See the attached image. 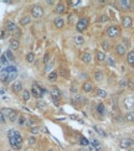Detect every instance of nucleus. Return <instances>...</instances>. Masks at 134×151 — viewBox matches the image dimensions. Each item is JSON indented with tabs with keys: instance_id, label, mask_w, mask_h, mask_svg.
<instances>
[{
	"instance_id": "412c9836",
	"label": "nucleus",
	"mask_w": 134,
	"mask_h": 151,
	"mask_svg": "<svg viewBox=\"0 0 134 151\" xmlns=\"http://www.w3.org/2000/svg\"><path fill=\"white\" fill-rule=\"evenodd\" d=\"M4 56L6 57L8 61H14V60H15V57H14V55H12V52H11L10 50H6L5 53H4Z\"/></svg>"
},
{
	"instance_id": "1a4fd4ad",
	"label": "nucleus",
	"mask_w": 134,
	"mask_h": 151,
	"mask_svg": "<svg viewBox=\"0 0 134 151\" xmlns=\"http://www.w3.org/2000/svg\"><path fill=\"white\" fill-rule=\"evenodd\" d=\"M6 30H8V31H11V32H18V34H19L18 26H16V24L12 22V21H8V22H6Z\"/></svg>"
},
{
	"instance_id": "20e7f679",
	"label": "nucleus",
	"mask_w": 134,
	"mask_h": 151,
	"mask_svg": "<svg viewBox=\"0 0 134 151\" xmlns=\"http://www.w3.org/2000/svg\"><path fill=\"white\" fill-rule=\"evenodd\" d=\"M119 34H120V30H119L117 26H110V27L107 29V36H108V37H112V38L118 37Z\"/></svg>"
},
{
	"instance_id": "ea45409f",
	"label": "nucleus",
	"mask_w": 134,
	"mask_h": 151,
	"mask_svg": "<svg viewBox=\"0 0 134 151\" xmlns=\"http://www.w3.org/2000/svg\"><path fill=\"white\" fill-rule=\"evenodd\" d=\"M1 65H8V60H6V57L2 55L1 57H0V66Z\"/></svg>"
},
{
	"instance_id": "c9c22d12",
	"label": "nucleus",
	"mask_w": 134,
	"mask_h": 151,
	"mask_svg": "<svg viewBox=\"0 0 134 151\" xmlns=\"http://www.w3.org/2000/svg\"><path fill=\"white\" fill-rule=\"evenodd\" d=\"M107 61H108V65H109V66H112V67H114V66H116V61H114V58H113V57H110V56H109V57H107Z\"/></svg>"
},
{
	"instance_id": "cd10ccee",
	"label": "nucleus",
	"mask_w": 134,
	"mask_h": 151,
	"mask_svg": "<svg viewBox=\"0 0 134 151\" xmlns=\"http://www.w3.org/2000/svg\"><path fill=\"white\" fill-rule=\"evenodd\" d=\"M97 112H98L100 114L106 113V108H104V104H103V103H100V104L97 105Z\"/></svg>"
},
{
	"instance_id": "dca6fc26",
	"label": "nucleus",
	"mask_w": 134,
	"mask_h": 151,
	"mask_svg": "<svg viewBox=\"0 0 134 151\" xmlns=\"http://www.w3.org/2000/svg\"><path fill=\"white\" fill-rule=\"evenodd\" d=\"M65 10H66V6H65L64 2H58V4L56 5V12H57V14H64Z\"/></svg>"
},
{
	"instance_id": "473e14b6",
	"label": "nucleus",
	"mask_w": 134,
	"mask_h": 151,
	"mask_svg": "<svg viewBox=\"0 0 134 151\" xmlns=\"http://www.w3.org/2000/svg\"><path fill=\"white\" fill-rule=\"evenodd\" d=\"M97 95L100 98H106L107 97V92L103 90V89H97Z\"/></svg>"
},
{
	"instance_id": "37998d69",
	"label": "nucleus",
	"mask_w": 134,
	"mask_h": 151,
	"mask_svg": "<svg viewBox=\"0 0 134 151\" xmlns=\"http://www.w3.org/2000/svg\"><path fill=\"white\" fill-rule=\"evenodd\" d=\"M107 21H108V16H107V15H100V22H107Z\"/></svg>"
},
{
	"instance_id": "f3484780",
	"label": "nucleus",
	"mask_w": 134,
	"mask_h": 151,
	"mask_svg": "<svg viewBox=\"0 0 134 151\" xmlns=\"http://www.w3.org/2000/svg\"><path fill=\"white\" fill-rule=\"evenodd\" d=\"M82 88H83V92H86V93H90V92L93 89V85H92V83H91V82H84Z\"/></svg>"
},
{
	"instance_id": "6e6552de",
	"label": "nucleus",
	"mask_w": 134,
	"mask_h": 151,
	"mask_svg": "<svg viewBox=\"0 0 134 151\" xmlns=\"http://www.w3.org/2000/svg\"><path fill=\"white\" fill-rule=\"evenodd\" d=\"M126 52H127V47H126L123 43H119V45L116 46V53H117V55L123 56V55H126Z\"/></svg>"
},
{
	"instance_id": "f03ea898",
	"label": "nucleus",
	"mask_w": 134,
	"mask_h": 151,
	"mask_svg": "<svg viewBox=\"0 0 134 151\" xmlns=\"http://www.w3.org/2000/svg\"><path fill=\"white\" fill-rule=\"evenodd\" d=\"M31 15H32V17H35V19H40V17H42V15H44V10H42V7L38 6V5H34L32 7H31Z\"/></svg>"
},
{
	"instance_id": "6e6d98bb",
	"label": "nucleus",
	"mask_w": 134,
	"mask_h": 151,
	"mask_svg": "<svg viewBox=\"0 0 134 151\" xmlns=\"http://www.w3.org/2000/svg\"><path fill=\"white\" fill-rule=\"evenodd\" d=\"M47 151H54V150H52V149H50V150H47Z\"/></svg>"
},
{
	"instance_id": "a18cd8bd",
	"label": "nucleus",
	"mask_w": 134,
	"mask_h": 151,
	"mask_svg": "<svg viewBox=\"0 0 134 151\" xmlns=\"http://www.w3.org/2000/svg\"><path fill=\"white\" fill-rule=\"evenodd\" d=\"M26 125L30 126V128H32V126H35V121H34L32 119H29V120H26Z\"/></svg>"
},
{
	"instance_id": "4468645a",
	"label": "nucleus",
	"mask_w": 134,
	"mask_h": 151,
	"mask_svg": "<svg viewBox=\"0 0 134 151\" xmlns=\"http://www.w3.org/2000/svg\"><path fill=\"white\" fill-rule=\"evenodd\" d=\"M11 88H12V92L14 93H20L22 90V83L21 82H15Z\"/></svg>"
},
{
	"instance_id": "79ce46f5",
	"label": "nucleus",
	"mask_w": 134,
	"mask_h": 151,
	"mask_svg": "<svg viewBox=\"0 0 134 151\" xmlns=\"http://www.w3.org/2000/svg\"><path fill=\"white\" fill-rule=\"evenodd\" d=\"M91 145H92V148H94V149H97V148H100V141H98V140H93Z\"/></svg>"
},
{
	"instance_id": "aec40b11",
	"label": "nucleus",
	"mask_w": 134,
	"mask_h": 151,
	"mask_svg": "<svg viewBox=\"0 0 134 151\" xmlns=\"http://www.w3.org/2000/svg\"><path fill=\"white\" fill-rule=\"evenodd\" d=\"M119 4H120V6L124 7V9H129V7L132 6V1H129V0H120Z\"/></svg>"
},
{
	"instance_id": "3c124183",
	"label": "nucleus",
	"mask_w": 134,
	"mask_h": 151,
	"mask_svg": "<svg viewBox=\"0 0 134 151\" xmlns=\"http://www.w3.org/2000/svg\"><path fill=\"white\" fill-rule=\"evenodd\" d=\"M29 143H30V145H34V144H35V143H36V139H35V138H30V139H29Z\"/></svg>"
},
{
	"instance_id": "f704fd0d",
	"label": "nucleus",
	"mask_w": 134,
	"mask_h": 151,
	"mask_svg": "<svg viewBox=\"0 0 134 151\" xmlns=\"http://www.w3.org/2000/svg\"><path fill=\"white\" fill-rule=\"evenodd\" d=\"M57 76H58V73L54 71V72H51V73L48 75V79H50V80H55V79H57Z\"/></svg>"
},
{
	"instance_id": "0eeeda50",
	"label": "nucleus",
	"mask_w": 134,
	"mask_h": 151,
	"mask_svg": "<svg viewBox=\"0 0 134 151\" xmlns=\"http://www.w3.org/2000/svg\"><path fill=\"white\" fill-rule=\"evenodd\" d=\"M134 145V140L132 139H122L120 140V146L123 149H128V148H132Z\"/></svg>"
},
{
	"instance_id": "a878e982",
	"label": "nucleus",
	"mask_w": 134,
	"mask_h": 151,
	"mask_svg": "<svg viewBox=\"0 0 134 151\" xmlns=\"http://www.w3.org/2000/svg\"><path fill=\"white\" fill-rule=\"evenodd\" d=\"M94 79H96L97 82H100V80L103 79V72H102V71H97V72L94 73Z\"/></svg>"
},
{
	"instance_id": "c756f323",
	"label": "nucleus",
	"mask_w": 134,
	"mask_h": 151,
	"mask_svg": "<svg viewBox=\"0 0 134 151\" xmlns=\"http://www.w3.org/2000/svg\"><path fill=\"white\" fill-rule=\"evenodd\" d=\"M80 144H81L83 148H87V146L90 145V141H88L86 138H81V139H80Z\"/></svg>"
},
{
	"instance_id": "c85d7f7f",
	"label": "nucleus",
	"mask_w": 134,
	"mask_h": 151,
	"mask_svg": "<svg viewBox=\"0 0 134 151\" xmlns=\"http://www.w3.org/2000/svg\"><path fill=\"white\" fill-rule=\"evenodd\" d=\"M30 17L29 16H24L21 20H20V25H28V24H30Z\"/></svg>"
},
{
	"instance_id": "39448f33",
	"label": "nucleus",
	"mask_w": 134,
	"mask_h": 151,
	"mask_svg": "<svg viewBox=\"0 0 134 151\" xmlns=\"http://www.w3.org/2000/svg\"><path fill=\"white\" fill-rule=\"evenodd\" d=\"M87 25H88V20H87L86 17H82V19L78 20V22H77V25H76V29H77V31L82 32V31L87 27Z\"/></svg>"
},
{
	"instance_id": "6ab92c4d",
	"label": "nucleus",
	"mask_w": 134,
	"mask_h": 151,
	"mask_svg": "<svg viewBox=\"0 0 134 151\" xmlns=\"http://www.w3.org/2000/svg\"><path fill=\"white\" fill-rule=\"evenodd\" d=\"M19 41L16 40V38H12V40H10V48L11 50H18L19 48Z\"/></svg>"
},
{
	"instance_id": "f8f14e48",
	"label": "nucleus",
	"mask_w": 134,
	"mask_h": 151,
	"mask_svg": "<svg viewBox=\"0 0 134 151\" xmlns=\"http://www.w3.org/2000/svg\"><path fill=\"white\" fill-rule=\"evenodd\" d=\"M132 24H133V21H132V19L129 17V16H124L123 17V20H122V25L124 26V27H132Z\"/></svg>"
},
{
	"instance_id": "9b49d317",
	"label": "nucleus",
	"mask_w": 134,
	"mask_h": 151,
	"mask_svg": "<svg viewBox=\"0 0 134 151\" xmlns=\"http://www.w3.org/2000/svg\"><path fill=\"white\" fill-rule=\"evenodd\" d=\"M51 95H52V98H54V100L56 102V100H58L60 98H61V92L56 88V87H54L52 89H51Z\"/></svg>"
},
{
	"instance_id": "de8ad7c7",
	"label": "nucleus",
	"mask_w": 134,
	"mask_h": 151,
	"mask_svg": "<svg viewBox=\"0 0 134 151\" xmlns=\"http://www.w3.org/2000/svg\"><path fill=\"white\" fill-rule=\"evenodd\" d=\"M70 4H71V6H76V5L80 4V0H71Z\"/></svg>"
},
{
	"instance_id": "f257e3e1",
	"label": "nucleus",
	"mask_w": 134,
	"mask_h": 151,
	"mask_svg": "<svg viewBox=\"0 0 134 151\" xmlns=\"http://www.w3.org/2000/svg\"><path fill=\"white\" fill-rule=\"evenodd\" d=\"M1 113L5 115V118H8L10 121H16L18 120V118H19V114L16 110H14V109H10V108H5V109H2L1 110Z\"/></svg>"
},
{
	"instance_id": "a211bd4d",
	"label": "nucleus",
	"mask_w": 134,
	"mask_h": 151,
	"mask_svg": "<svg viewBox=\"0 0 134 151\" xmlns=\"http://www.w3.org/2000/svg\"><path fill=\"white\" fill-rule=\"evenodd\" d=\"M127 62H128L132 67H134V51H130V52L127 55Z\"/></svg>"
},
{
	"instance_id": "b1692460",
	"label": "nucleus",
	"mask_w": 134,
	"mask_h": 151,
	"mask_svg": "<svg viewBox=\"0 0 134 151\" xmlns=\"http://www.w3.org/2000/svg\"><path fill=\"white\" fill-rule=\"evenodd\" d=\"M124 118H126L127 121H134V112H132V110L127 112V114H126Z\"/></svg>"
},
{
	"instance_id": "7c9ffc66",
	"label": "nucleus",
	"mask_w": 134,
	"mask_h": 151,
	"mask_svg": "<svg viewBox=\"0 0 134 151\" xmlns=\"http://www.w3.org/2000/svg\"><path fill=\"white\" fill-rule=\"evenodd\" d=\"M30 97H31V93H30L29 90H24V92H22V99H24V100H29Z\"/></svg>"
},
{
	"instance_id": "8fccbe9b",
	"label": "nucleus",
	"mask_w": 134,
	"mask_h": 151,
	"mask_svg": "<svg viewBox=\"0 0 134 151\" xmlns=\"http://www.w3.org/2000/svg\"><path fill=\"white\" fill-rule=\"evenodd\" d=\"M52 66H54V63H47V65H46V67H45V71H46V72H47V71H50Z\"/></svg>"
},
{
	"instance_id": "a19ab883",
	"label": "nucleus",
	"mask_w": 134,
	"mask_h": 151,
	"mask_svg": "<svg viewBox=\"0 0 134 151\" xmlns=\"http://www.w3.org/2000/svg\"><path fill=\"white\" fill-rule=\"evenodd\" d=\"M94 130H96L97 133H100V135H102V136H106V135H107V134H106V133H104L100 128H98V126H94Z\"/></svg>"
},
{
	"instance_id": "5fc2aeb1",
	"label": "nucleus",
	"mask_w": 134,
	"mask_h": 151,
	"mask_svg": "<svg viewBox=\"0 0 134 151\" xmlns=\"http://www.w3.org/2000/svg\"><path fill=\"white\" fill-rule=\"evenodd\" d=\"M78 151H90V149L88 148H82V149H80Z\"/></svg>"
},
{
	"instance_id": "72a5a7b5",
	"label": "nucleus",
	"mask_w": 134,
	"mask_h": 151,
	"mask_svg": "<svg viewBox=\"0 0 134 151\" xmlns=\"http://www.w3.org/2000/svg\"><path fill=\"white\" fill-rule=\"evenodd\" d=\"M18 123H19V125H25V124H26V119H25L22 115H19V118H18Z\"/></svg>"
},
{
	"instance_id": "4be33fe9",
	"label": "nucleus",
	"mask_w": 134,
	"mask_h": 151,
	"mask_svg": "<svg viewBox=\"0 0 134 151\" xmlns=\"http://www.w3.org/2000/svg\"><path fill=\"white\" fill-rule=\"evenodd\" d=\"M14 72H16V67L14 66H8L2 70V73H14Z\"/></svg>"
},
{
	"instance_id": "c03bdc74",
	"label": "nucleus",
	"mask_w": 134,
	"mask_h": 151,
	"mask_svg": "<svg viewBox=\"0 0 134 151\" xmlns=\"http://www.w3.org/2000/svg\"><path fill=\"white\" fill-rule=\"evenodd\" d=\"M60 75L62 76V77H65V78H66V77H67V71H66V68L61 67V70H60Z\"/></svg>"
},
{
	"instance_id": "bb28decb",
	"label": "nucleus",
	"mask_w": 134,
	"mask_h": 151,
	"mask_svg": "<svg viewBox=\"0 0 134 151\" xmlns=\"http://www.w3.org/2000/svg\"><path fill=\"white\" fill-rule=\"evenodd\" d=\"M26 61L30 62V63H32L34 61H35V53H32V52L28 53V55H26Z\"/></svg>"
},
{
	"instance_id": "5701e85b",
	"label": "nucleus",
	"mask_w": 134,
	"mask_h": 151,
	"mask_svg": "<svg viewBox=\"0 0 134 151\" xmlns=\"http://www.w3.org/2000/svg\"><path fill=\"white\" fill-rule=\"evenodd\" d=\"M96 57H97V60L100 61V62H102V61H104V60L107 58L106 53H104V52H102V51H98V52L96 53Z\"/></svg>"
},
{
	"instance_id": "423d86ee",
	"label": "nucleus",
	"mask_w": 134,
	"mask_h": 151,
	"mask_svg": "<svg viewBox=\"0 0 134 151\" xmlns=\"http://www.w3.org/2000/svg\"><path fill=\"white\" fill-rule=\"evenodd\" d=\"M16 76H18L16 72H14V73H2V75H0V79L2 82H11V80H14L16 78Z\"/></svg>"
},
{
	"instance_id": "49530a36",
	"label": "nucleus",
	"mask_w": 134,
	"mask_h": 151,
	"mask_svg": "<svg viewBox=\"0 0 134 151\" xmlns=\"http://www.w3.org/2000/svg\"><path fill=\"white\" fill-rule=\"evenodd\" d=\"M127 83H128V82H127L126 79H122V80H120V84H119V87H120V88H126V87L128 85Z\"/></svg>"
},
{
	"instance_id": "864d4df0",
	"label": "nucleus",
	"mask_w": 134,
	"mask_h": 151,
	"mask_svg": "<svg viewBox=\"0 0 134 151\" xmlns=\"http://www.w3.org/2000/svg\"><path fill=\"white\" fill-rule=\"evenodd\" d=\"M128 87L132 88V89H134V83L133 82H128Z\"/></svg>"
},
{
	"instance_id": "7ed1b4c3",
	"label": "nucleus",
	"mask_w": 134,
	"mask_h": 151,
	"mask_svg": "<svg viewBox=\"0 0 134 151\" xmlns=\"http://www.w3.org/2000/svg\"><path fill=\"white\" fill-rule=\"evenodd\" d=\"M31 94L36 98H41L44 95V90L40 85H37V83H34L32 84V88H31Z\"/></svg>"
},
{
	"instance_id": "393cba45",
	"label": "nucleus",
	"mask_w": 134,
	"mask_h": 151,
	"mask_svg": "<svg viewBox=\"0 0 134 151\" xmlns=\"http://www.w3.org/2000/svg\"><path fill=\"white\" fill-rule=\"evenodd\" d=\"M74 42H76V45H83L84 43V38L82 37L81 35H77V36H74Z\"/></svg>"
},
{
	"instance_id": "58836bf2",
	"label": "nucleus",
	"mask_w": 134,
	"mask_h": 151,
	"mask_svg": "<svg viewBox=\"0 0 134 151\" xmlns=\"http://www.w3.org/2000/svg\"><path fill=\"white\" fill-rule=\"evenodd\" d=\"M102 47H103L104 51H108V50H109V43H108L107 41H103V42H102Z\"/></svg>"
},
{
	"instance_id": "9d476101",
	"label": "nucleus",
	"mask_w": 134,
	"mask_h": 151,
	"mask_svg": "<svg viewBox=\"0 0 134 151\" xmlns=\"http://www.w3.org/2000/svg\"><path fill=\"white\" fill-rule=\"evenodd\" d=\"M124 107L127 108V109H132L134 107V98L133 97H127L126 99H124Z\"/></svg>"
},
{
	"instance_id": "09e8293b",
	"label": "nucleus",
	"mask_w": 134,
	"mask_h": 151,
	"mask_svg": "<svg viewBox=\"0 0 134 151\" xmlns=\"http://www.w3.org/2000/svg\"><path fill=\"white\" fill-rule=\"evenodd\" d=\"M5 121H6V118H5V115H4V114L0 112V123H5Z\"/></svg>"
},
{
	"instance_id": "e433bc0d",
	"label": "nucleus",
	"mask_w": 134,
	"mask_h": 151,
	"mask_svg": "<svg viewBox=\"0 0 134 151\" xmlns=\"http://www.w3.org/2000/svg\"><path fill=\"white\" fill-rule=\"evenodd\" d=\"M16 133H18L16 130H14V129H10V130L8 131V136H9V139H10V138H14V136L16 135Z\"/></svg>"
},
{
	"instance_id": "4c0bfd02",
	"label": "nucleus",
	"mask_w": 134,
	"mask_h": 151,
	"mask_svg": "<svg viewBox=\"0 0 134 151\" xmlns=\"http://www.w3.org/2000/svg\"><path fill=\"white\" fill-rule=\"evenodd\" d=\"M38 131H40V129H38L37 126H32V128H30V133H31L32 135H36V134H38Z\"/></svg>"
},
{
	"instance_id": "2eb2a0df",
	"label": "nucleus",
	"mask_w": 134,
	"mask_h": 151,
	"mask_svg": "<svg viewBox=\"0 0 134 151\" xmlns=\"http://www.w3.org/2000/svg\"><path fill=\"white\" fill-rule=\"evenodd\" d=\"M54 24H55V26H56V27H58V29H61V27H64V26H65V21H64V19H62V17H56V19H55V21H54Z\"/></svg>"
},
{
	"instance_id": "2f4dec72",
	"label": "nucleus",
	"mask_w": 134,
	"mask_h": 151,
	"mask_svg": "<svg viewBox=\"0 0 134 151\" xmlns=\"http://www.w3.org/2000/svg\"><path fill=\"white\" fill-rule=\"evenodd\" d=\"M81 102H83V98H82L80 94H76L74 98H73V103H74V104H76V103L78 104V103H81Z\"/></svg>"
},
{
	"instance_id": "ddd939ff",
	"label": "nucleus",
	"mask_w": 134,
	"mask_h": 151,
	"mask_svg": "<svg viewBox=\"0 0 134 151\" xmlns=\"http://www.w3.org/2000/svg\"><path fill=\"white\" fill-rule=\"evenodd\" d=\"M81 60L84 62V63H90L92 61V55L90 52H83L82 56H81Z\"/></svg>"
},
{
	"instance_id": "603ef678",
	"label": "nucleus",
	"mask_w": 134,
	"mask_h": 151,
	"mask_svg": "<svg viewBox=\"0 0 134 151\" xmlns=\"http://www.w3.org/2000/svg\"><path fill=\"white\" fill-rule=\"evenodd\" d=\"M48 58H50V55H48V53H46V55H45V58H44V63H47Z\"/></svg>"
}]
</instances>
